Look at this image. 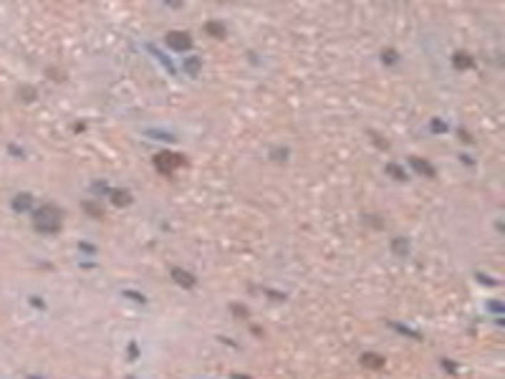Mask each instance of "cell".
Segmentation results:
<instances>
[{
  "label": "cell",
  "mask_w": 505,
  "mask_h": 379,
  "mask_svg": "<svg viewBox=\"0 0 505 379\" xmlns=\"http://www.w3.org/2000/svg\"><path fill=\"white\" fill-rule=\"evenodd\" d=\"M35 227L41 233H56L61 227V210L53 207V205H46L38 210V220H35Z\"/></svg>",
  "instance_id": "cell-1"
},
{
  "label": "cell",
  "mask_w": 505,
  "mask_h": 379,
  "mask_svg": "<svg viewBox=\"0 0 505 379\" xmlns=\"http://www.w3.org/2000/svg\"><path fill=\"white\" fill-rule=\"evenodd\" d=\"M174 155H159V159H157V164L159 167H164V170H172V167H177L182 159H172Z\"/></svg>",
  "instance_id": "cell-2"
},
{
  "label": "cell",
  "mask_w": 505,
  "mask_h": 379,
  "mask_svg": "<svg viewBox=\"0 0 505 379\" xmlns=\"http://www.w3.org/2000/svg\"><path fill=\"white\" fill-rule=\"evenodd\" d=\"M28 202H31L28 195H20V197L16 200V207H18V210H25V207H28Z\"/></svg>",
  "instance_id": "cell-3"
}]
</instances>
